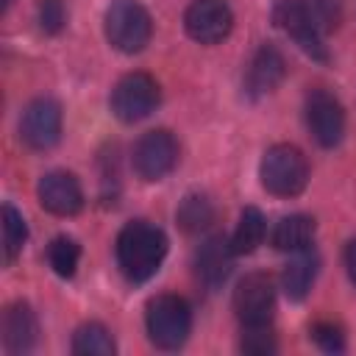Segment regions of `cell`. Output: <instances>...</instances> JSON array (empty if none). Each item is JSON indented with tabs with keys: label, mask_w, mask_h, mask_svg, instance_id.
<instances>
[{
	"label": "cell",
	"mask_w": 356,
	"mask_h": 356,
	"mask_svg": "<svg viewBox=\"0 0 356 356\" xmlns=\"http://www.w3.org/2000/svg\"><path fill=\"white\" fill-rule=\"evenodd\" d=\"M167 234L147 220H131L122 225V231L117 234V267L125 275V281L131 284H145L147 278H153L167 256Z\"/></svg>",
	"instance_id": "1"
},
{
	"label": "cell",
	"mask_w": 356,
	"mask_h": 356,
	"mask_svg": "<svg viewBox=\"0 0 356 356\" xmlns=\"http://www.w3.org/2000/svg\"><path fill=\"white\" fill-rule=\"evenodd\" d=\"M261 186L275 197H298L309 184V161L295 145H273L259 161Z\"/></svg>",
	"instance_id": "2"
},
{
	"label": "cell",
	"mask_w": 356,
	"mask_h": 356,
	"mask_svg": "<svg viewBox=\"0 0 356 356\" xmlns=\"http://www.w3.org/2000/svg\"><path fill=\"white\" fill-rule=\"evenodd\" d=\"M145 325L159 350H178L192 334V306L181 295H156L145 309Z\"/></svg>",
	"instance_id": "3"
},
{
	"label": "cell",
	"mask_w": 356,
	"mask_h": 356,
	"mask_svg": "<svg viewBox=\"0 0 356 356\" xmlns=\"http://www.w3.org/2000/svg\"><path fill=\"white\" fill-rule=\"evenodd\" d=\"M103 31L114 50L134 56L147 47L153 36V19L136 0H111L103 14Z\"/></svg>",
	"instance_id": "4"
},
{
	"label": "cell",
	"mask_w": 356,
	"mask_h": 356,
	"mask_svg": "<svg viewBox=\"0 0 356 356\" xmlns=\"http://www.w3.org/2000/svg\"><path fill=\"white\" fill-rule=\"evenodd\" d=\"M273 22L314 61H328V47L323 42V28L306 0H275Z\"/></svg>",
	"instance_id": "5"
},
{
	"label": "cell",
	"mask_w": 356,
	"mask_h": 356,
	"mask_svg": "<svg viewBox=\"0 0 356 356\" xmlns=\"http://www.w3.org/2000/svg\"><path fill=\"white\" fill-rule=\"evenodd\" d=\"M161 100V92H159V83L153 75L147 72H128L122 75L114 89H111V97H108V106H111V114L120 120V122H139L145 117H150L156 111Z\"/></svg>",
	"instance_id": "6"
},
{
	"label": "cell",
	"mask_w": 356,
	"mask_h": 356,
	"mask_svg": "<svg viewBox=\"0 0 356 356\" xmlns=\"http://www.w3.org/2000/svg\"><path fill=\"white\" fill-rule=\"evenodd\" d=\"M131 164H134V172L147 184L167 178L178 164V142H175V136L167 128H153V131L142 134L136 139V145H134Z\"/></svg>",
	"instance_id": "7"
},
{
	"label": "cell",
	"mask_w": 356,
	"mask_h": 356,
	"mask_svg": "<svg viewBox=\"0 0 356 356\" xmlns=\"http://www.w3.org/2000/svg\"><path fill=\"white\" fill-rule=\"evenodd\" d=\"M275 312V284L267 273H248L234 289V314L242 328L270 325Z\"/></svg>",
	"instance_id": "8"
},
{
	"label": "cell",
	"mask_w": 356,
	"mask_h": 356,
	"mask_svg": "<svg viewBox=\"0 0 356 356\" xmlns=\"http://www.w3.org/2000/svg\"><path fill=\"white\" fill-rule=\"evenodd\" d=\"M306 125L309 134L320 147H337L345 136V111L342 103L328 92V89H312L303 103Z\"/></svg>",
	"instance_id": "9"
},
{
	"label": "cell",
	"mask_w": 356,
	"mask_h": 356,
	"mask_svg": "<svg viewBox=\"0 0 356 356\" xmlns=\"http://www.w3.org/2000/svg\"><path fill=\"white\" fill-rule=\"evenodd\" d=\"M19 139L31 150H50L61 139V106L53 97H36L22 108Z\"/></svg>",
	"instance_id": "10"
},
{
	"label": "cell",
	"mask_w": 356,
	"mask_h": 356,
	"mask_svg": "<svg viewBox=\"0 0 356 356\" xmlns=\"http://www.w3.org/2000/svg\"><path fill=\"white\" fill-rule=\"evenodd\" d=\"M186 33L200 44L222 42L234 28V14L225 0H192L184 11Z\"/></svg>",
	"instance_id": "11"
},
{
	"label": "cell",
	"mask_w": 356,
	"mask_h": 356,
	"mask_svg": "<svg viewBox=\"0 0 356 356\" xmlns=\"http://www.w3.org/2000/svg\"><path fill=\"white\" fill-rule=\"evenodd\" d=\"M36 197L44 211L56 217H72L83 209V189L81 181L67 170H50L36 184Z\"/></svg>",
	"instance_id": "12"
},
{
	"label": "cell",
	"mask_w": 356,
	"mask_h": 356,
	"mask_svg": "<svg viewBox=\"0 0 356 356\" xmlns=\"http://www.w3.org/2000/svg\"><path fill=\"white\" fill-rule=\"evenodd\" d=\"M36 339H39V323L33 309L25 300L11 303L3 312V348L14 356H22L36 348Z\"/></svg>",
	"instance_id": "13"
},
{
	"label": "cell",
	"mask_w": 356,
	"mask_h": 356,
	"mask_svg": "<svg viewBox=\"0 0 356 356\" xmlns=\"http://www.w3.org/2000/svg\"><path fill=\"white\" fill-rule=\"evenodd\" d=\"M286 75V61L281 56V50L275 44H261L250 64H248V75H245V89L250 97H261L270 95Z\"/></svg>",
	"instance_id": "14"
},
{
	"label": "cell",
	"mask_w": 356,
	"mask_h": 356,
	"mask_svg": "<svg viewBox=\"0 0 356 356\" xmlns=\"http://www.w3.org/2000/svg\"><path fill=\"white\" fill-rule=\"evenodd\" d=\"M234 250H231V239H222L220 234L209 236L197 253H195V270H197V278L209 286V289H217L228 273H231V264H234Z\"/></svg>",
	"instance_id": "15"
},
{
	"label": "cell",
	"mask_w": 356,
	"mask_h": 356,
	"mask_svg": "<svg viewBox=\"0 0 356 356\" xmlns=\"http://www.w3.org/2000/svg\"><path fill=\"white\" fill-rule=\"evenodd\" d=\"M317 270H320V256L314 253V248H306V250H298L292 253V259L284 264V273H281V289L289 300H303L317 278Z\"/></svg>",
	"instance_id": "16"
},
{
	"label": "cell",
	"mask_w": 356,
	"mask_h": 356,
	"mask_svg": "<svg viewBox=\"0 0 356 356\" xmlns=\"http://www.w3.org/2000/svg\"><path fill=\"white\" fill-rule=\"evenodd\" d=\"M314 234H317V225L309 214H289V217H281L275 222L270 242L281 253H298V250L312 248Z\"/></svg>",
	"instance_id": "17"
},
{
	"label": "cell",
	"mask_w": 356,
	"mask_h": 356,
	"mask_svg": "<svg viewBox=\"0 0 356 356\" xmlns=\"http://www.w3.org/2000/svg\"><path fill=\"white\" fill-rule=\"evenodd\" d=\"M264 234H267L264 214L256 206H245L242 214H239V222H236V228L231 234V250L236 256H248L264 242Z\"/></svg>",
	"instance_id": "18"
},
{
	"label": "cell",
	"mask_w": 356,
	"mask_h": 356,
	"mask_svg": "<svg viewBox=\"0 0 356 356\" xmlns=\"http://www.w3.org/2000/svg\"><path fill=\"white\" fill-rule=\"evenodd\" d=\"M72 353L78 356H114L117 345L103 323H83L72 334Z\"/></svg>",
	"instance_id": "19"
},
{
	"label": "cell",
	"mask_w": 356,
	"mask_h": 356,
	"mask_svg": "<svg viewBox=\"0 0 356 356\" xmlns=\"http://www.w3.org/2000/svg\"><path fill=\"white\" fill-rule=\"evenodd\" d=\"M0 228H3V261L14 264V259L22 253L28 239V225L22 211H17L14 203H3L0 209Z\"/></svg>",
	"instance_id": "20"
},
{
	"label": "cell",
	"mask_w": 356,
	"mask_h": 356,
	"mask_svg": "<svg viewBox=\"0 0 356 356\" xmlns=\"http://www.w3.org/2000/svg\"><path fill=\"white\" fill-rule=\"evenodd\" d=\"M175 217H178V225H181L184 231L197 234V231L209 228V222L214 220V206H211V200H209L206 195L192 192V195H186V197L181 200Z\"/></svg>",
	"instance_id": "21"
},
{
	"label": "cell",
	"mask_w": 356,
	"mask_h": 356,
	"mask_svg": "<svg viewBox=\"0 0 356 356\" xmlns=\"http://www.w3.org/2000/svg\"><path fill=\"white\" fill-rule=\"evenodd\" d=\"M78 261H81V245L72 239V236H56L50 245H47V264L53 267L56 275L61 278H72L75 270H78Z\"/></svg>",
	"instance_id": "22"
},
{
	"label": "cell",
	"mask_w": 356,
	"mask_h": 356,
	"mask_svg": "<svg viewBox=\"0 0 356 356\" xmlns=\"http://www.w3.org/2000/svg\"><path fill=\"white\" fill-rule=\"evenodd\" d=\"M239 348L245 353H253V356H267V353H275V337H273V328L270 325H253V328H242V342Z\"/></svg>",
	"instance_id": "23"
},
{
	"label": "cell",
	"mask_w": 356,
	"mask_h": 356,
	"mask_svg": "<svg viewBox=\"0 0 356 356\" xmlns=\"http://www.w3.org/2000/svg\"><path fill=\"white\" fill-rule=\"evenodd\" d=\"M312 339H314V345H317L320 350H325V353H342V350H345V334H342V328H339L337 323H331V320H317V323L312 325Z\"/></svg>",
	"instance_id": "24"
},
{
	"label": "cell",
	"mask_w": 356,
	"mask_h": 356,
	"mask_svg": "<svg viewBox=\"0 0 356 356\" xmlns=\"http://www.w3.org/2000/svg\"><path fill=\"white\" fill-rule=\"evenodd\" d=\"M67 22V8L61 0H42L39 3V25L44 33H58Z\"/></svg>",
	"instance_id": "25"
},
{
	"label": "cell",
	"mask_w": 356,
	"mask_h": 356,
	"mask_svg": "<svg viewBox=\"0 0 356 356\" xmlns=\"http://www.w3.org/2000/svg\"><path fill=\"white\" fill-rule=\"evenodd\" d=\"M345 270H348L350 284L356 286V239H350V242L345 245Z\"/></svg>",
	"instance_id": "26"
}]
</instances>
